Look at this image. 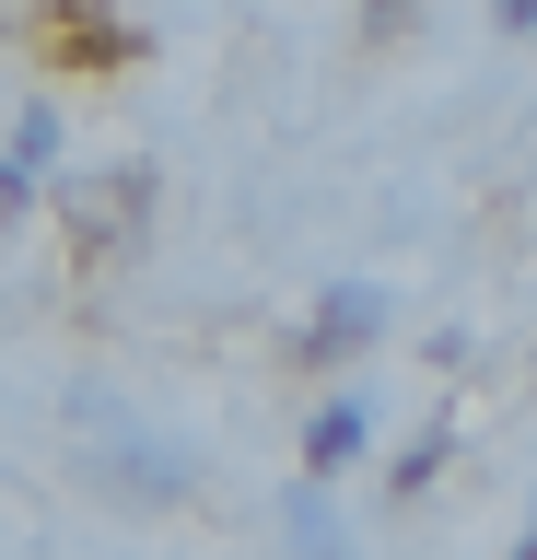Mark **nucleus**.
Returning a JSON list of instances; mask_svg holds the SVG:
<instances>
[{
	"instance_id": "obj_1",
	"label": "nucleus",
	"mask_w": 537,
	"mask_h": 560,
	"mask_svg": "<svg viewBox=\"0 0 537 560\" xmlns=\"http://www.w3.org/2000/svg\"><path fill=\"white\" fill-rule=\"evenodd\" d=\"M351 339H374V292H339V304H327V327H316L304 350L327 362V350H351Z\"/></svg>"
},
{
	"instance_id": "obj_2",
	"label": "nucleus",
	"mask_w": 537,
	"mask_h": 560,
	"mask_svg": "<svg viewBox=\"0 0 537 560\" xmlns=\"http://www.w3.org/2000/svg\"><path fill=\"white\" fill-rule=\"evenodd\" d=\"M351 444H362V409H351V397H339V409L316 420V467H339V455H351Z\"/></svg>"
},
{
	"instance_id": "obj_3",
	"label": "nucleus",
	"mask_w": 537,
	"mask_h": 560,
	"mask_svg": "<svg viewBox=\"0 0 537 560\" xmlns=\"http://www.w3.org/2000/svg\"><path fill=\"white\" fill-rule=\"evenodd\" d=\"M502 24H514V35H526V24H537V0H502Z\"/></svg>"
},
{
	"instance_id": "obj_4",
	"label": "nucleus",
	"mask_w": 537,
	"mask_h": 560,
	"mask_svg": "<svg viewBox=\"0 0 537 560\" xmlns=\"http://www.w3.org/2000/svg\"><path fill=\"white\" fill-rule=\"evenodd\" d=\"M374 12H386V24H397V12H409V0H374Z\"/></svg>"
}]
</instances>
